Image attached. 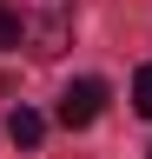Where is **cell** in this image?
Returning <instances> with one entry per match:
<instances>
[{
  "label": "cell",
  "instance_id": "1",
  "mask_svg": "<svg viewBox=\"0 0 152 159\" xmlns=\"http://www.w3.org/2000/svg\"><path fill=\"white\" fill-rule=\"evenodd\" d=\"M20 40L40 60H53V53H66V40H73V0H20Z\"/></svg>",
  "mask_w": 152,
  "mask_h": 159
},
{
  "label": "cell",
  "instance_id": "3",
  "mask_svg": "<svg viewBox=\"0 0 152 159\" xmlns=\"http://www.w3.org/2000/svg\"><path fill=\"white\" fill-rule=\"evenodd\" d=\"M40 133H46V119L33 113V106H20V113H7V139H13V146H40Z\"/></svg>",
  "mask_w": 152,
  "mask_h": 159
},
{
  "label": "cell",
  "instance_id": "5",
  "mask_svg": "<svg viewBox=\"0 0 152 159\" xmlns=\"http://www.w3.org/2000/svg\"><path fill=\"white\" fill-rule=\"evenodd\" d=\"M132 99H139V113L152 119V60H145V66H139V80H132Z\"/></svg>",
  "mask_w": 152,
  "mask_h": 159
},
{
  "label": "cell",
  "instance_id": "2",
  "mask_svg": "<svg viewBox=\"0 0 152 159\" xmlns=\"http://www.w3.org/2000/svg\"><path fill=\"white\" fill-rule=\"evenodd\" d=\"M99 106H106V80H73V86L60 93V126H93L99 119Z\"/></svg>",
  "mask_w": 152,
  "mask_h": 159
},
{
  "label": "cell",
  "instance_id": "4",
  "mask_svg": "<svg viewBox=\"0 0 152 159\" xmlns=\"http://www.w3.org/2000/svg\"><path fill=\"white\" fill-rule=\"evenodd\" d=\"M7 47H20V13L0 0V53H7Z\"/></svg>",
  "mask_w": 152,
  "mask_h": 159
}]
</instances>
